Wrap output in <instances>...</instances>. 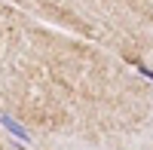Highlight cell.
<instances>
[{
	"mask_svg": "<svg viewBox=\"0 0 153 150\" xmlns=\"http://www.w3.org/2000/svg\"><path fill=\"white\" fill-rule=\"evenodd\" d=\"M0 123H3V126H6V132H9V135H16L19 141H25V144L31 141V132L25 129V126H19V123L12 120V117H0Z\"/></svg>",
	"mask_w": 153,
	"mask_h": 150,
	"instance_id": "cell-1",
	"label": "cell"
},
{
	"mask_svg": "<svg viewBox=\"0 0 153 150\" xmlns=\"http://www.w3.org/2000/svg\"><path fill=\"white\" fill-rule=\"evenodd\" d=\"M135 71H138V74H141V77H147V80L153 83V71H150L147 65H141V61H135Z\"/></svg>",
	"mask_w": 153,
	"mask_h": 150,
	"instance_id": "cell-2",
	"label": "cell"
}]
</instances>
